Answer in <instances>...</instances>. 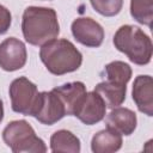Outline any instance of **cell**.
I'll return each mask as SVG.
<instances>
[{
	"label": "cell",
	"mask_w": 153,
	"mask_h": 153,
	"mask_svg": "<svg viewBox=\"0 0 153 153\" xmlns=\"http://www.w3.org/2000/svg\"><path fill=\"white\" fill-rule=\"evenodd\" d=\"M22 31L25 41L32 45H43L55 39L60 32V24L55 10L29 6L22 19Z\"/></svg>",
	"instance_id": "cell-1"
},
{
	"label": "cell",
	"mask_w": 153,
	"mask_h": 153,
	"mask_svg": "<svg viewBox=\"0 0 153 153\" xmlns=\"http://www.w3.org/2000/svg\"><path fill=\"white\" fill-rule=\"evenodd\" d=\"M39 57L47 69L54 75H63L79 69L82 55L75 45L65 38L51 39L41 45Z\"/></svg>",
	"instance_id": "cell-2"
},
{
	"label": "cell",
	"mask_w": 153,
	"mask_h": 153,
	"mask_svg": "<svg viewBox=\"0 0 153 153\" xmlns=\"http://www.w3.org/2000/svg\"><path fill=\"white\" fill-rule=\"evenodd\" d=\"M114 45L135 65L143 66L151 62L153 50L152 41L137 26L122 25L114 36Z\"/></svg>",
	"instance_id": "cell-3"
},
{
	"label": "cell",
	"mask_w": 153,
	"mask_h": 153,
	"mask_svg": "<svg viewBox=\"0 0 153 153\" xmlns=\"http://www.w3.org/2000/svg\"><path fill=\"white\" fill-rule=\"evenodd\" d=\"M2 140L14 153H43L47 151L44 141L36 135L33 128L25 120L10 122L2 130Z\"/></svg>",
	"instance_id": "cell-4"
},
{
	"label": "cell",
	"mask_w": 153,
	"mask_h": 153,
	"mask_svg": "<svg viewBox=\"0 0 153 153\" xmlns=\"http://www.w3.org/2000/svg\"><path fill=\"white\" fill-rule=\"evenodd\" d=\"M10 98L11 108L14 112L32 116L35 115L41 92H38L37 86L25 76H19L14 79L10 85Z\"/></svg>",
	"instance_id": "cell-5"
},
{
	"label": "cell",
	"mask_w": 153,
	"mask_h": 153,
	"mask_svg": "<svg viewBox=\"0 0 153 153\" xmlns=\"http://www.w3.org/2000/svg\"><path fill=\"white\" fill-rule=\"evenodd\" d=\"M72 33L76 42L88 48H98L104 41L103 26L90 17L76 18L72 23Z\"/></svg>",
	"instance_id": "cell-6"
},
{
	"label": "cell",
	"mask_w": 153,
	"mask_h": 153,
	"mask_svg": "<svg viewBox=\"0 0 153 153\" xmlns=\"http://www.w3.org/2000/svg\"><path fill=\"white\" fill-rule=\"evenodd\" d=\"M25 44L16 38L8 37L0 43V67L6 72H14L23 68L26 63Z\"/></svg>",
	"instance_id": "cell-7"
},
{
	"label": "cell",
	"mask_w": 153,
	"mask_h": 153,
	"mask_svg": "<svg viewBox=\"0 0 153 153\" xmlns=\"http://www.w3.org/2000/svg\"><path fill=\"white\" fill-rule=\"evenodd\" d=\"M106 105L103 98L96 92H86L81 102L79 103L78 108L74 111L76 118H79L84 124L92 126L100 122L105 117Z\"/></svg>",
	"instance_id": "cell-8"
},
{
	"label": "cell",
	"mask_w": 153,
	"mask_h": 153,
	"mask_svg": "<svg viewBox=\"0 0 153 153\" xmlns=\"http://www.w3.org/2000/svg\"><path fill=\"white\" fill-rule=\"evenodd\" d=\"M65 116H66V109L62 102L60 100V98L56 96V93L53 90L49 92L47 91L41 92L38 106L33 117L43 124L51 126Z\"/></svg>",
	"instance_id": "cell-9"
},
{
	"label": "cell",
	"mask_w": 153,
	"mask_h": 153,
	"mask_svg": "<svg viewBox=\"0 0 153 153\" xmlns=\"http://www.w3.org/2000/svg\"><path fill=\"white\" fill-rule=\"evenodd\" d=\"M133 100L140 112L153 116V80L151 75H137L133 84Z\"/></svg>",
	"instance_id": "cell-10"
},
{
	"label": "cell",
	"mask_w": 153,
	"mask_h": 153,
	"mask_svg": "<svg viewBox=\"0 0 153 153\" xmlns=\"http://www.w3.org/2000/svg\"><path fill=\"white\" fill-rule=\"evenodd\" d=\"M106 127L114 129L115 131L120 133L121 135H130L136 129L137 118L133 110L128 108L116 106L114 108L105 120Z\"/></svg>",
	"instance_id": "cell-11"
},
{
	"label": "cell",
	"mask_w": 153,
	"mask_h": 153,
	"mask_svg": "<svg viewBox=\"0 0 153 153\" xmlns=\"http://www.w3.org/2000/svg\"><path fill=\"white\" fill-rule=\"evenodd\" d=\"M66 109V116H73L79 103L86 94V86L81 81H72L53 88Z\"/></svg>",
	"instance_id": "cell-12"
},
{
	"label": "cell",
	"mask_w": 153,
	"mask_h": 153,
	"mask_svg": "<svg viewBox=\"0 0 153 153\" xmlns=\"http://www.w3.org/2000/svg\"><path fill=\"white\" fill-rule=\"evenodd\" d=\"M94 91L103 98L106 108L114 109L116 106L122 105L126 99L127 85L121 82H115L111 80H103L97 84Z\"/></svg>",
	"instance_id": "cell-13"
},
{
	"label": "cell",
	"mask_w": 153,
	"mask_h": 153,
	"mask_svg": "<svg viewBox=\"0 0 153 153\" xmlns=\"http://www.w3.org/2000/svg\"><path fill=\"white\" fill-rule=\"evenodd\" d=\"M122 147V135L111 128L96 133L91 140V149L94 153H112Z\"/></svg>",
	"instance_id": "cell-14"
},
{
	"label": "cell",
	"mask_w": 153,
	"mask_h": 153,
	"mask_svg": "<svg viewBox=\"0 0 153 153\" xmlns=\"http://www.w3.org/2000/svg\"><path fill=\"white\" fill-rule=\"evenodd\" d=\"M50 149L53 152L79 153L81 149L80 140L72 131L66 129L56 130L50 137Z\"/></svg>",
	"instance_id": "cell-15"
},
{
	"label": "cell",
	"mask_w": 153,
	"mask_h": 153,
	"mask_svg": "<svg viewBox=\"0 0 153 153\" xmlns=\"http://www.w3.org/2000/svg\"><path fill=\"white\" fill-rule=\"evenodd\" d=\"M102 76L104 80H111L127 85L131 78V68L123 61H112L104 67Z\"/></svg>",
	"instance_id": "cell-16"
},
{
	"label": "cell",
	"mask_w": 153,
	"mask_h": 153,
	"mask_svg": "<svg viewBox=\"0 0 153 153\" xmlns=\"http://www.w3.org/2000/svg\"><path fill=\"white\" fill-rule=\"evenodd\" d=\"M130 14L137 23L151 27L153 20V0H130Z\"/></svg>",
	"instance_id": "cell-17"
},
{
	"label": "cell",
	"mask_w": 153,
	"mask_h": 153,
	"mask_svg": "<svg viewBox=\"0 0 153 153\" xmlns=\"http://www.w3.org/2000/svg\"><path fill=\"white\" fill-rule=\"evenodd\" d=\"M96 12L104 17H114L118 14L123 6V0H90Z\"/></svg>",
	"instance_id": "cell-18"
},
{
	"label": "cell",
	"mask_w": 153,
	"mask_h": 153,
	"mask_svg": "<svg viewBox=\"0 0 153 153\" xmlns=\"http://www.w3.org/2000/svg\"><path fill=\"white\" fill-rule=\"evenodd\" d=\"M12 23V16L11 12L0 4V35H4L7 32Z\"/></svg>",
	"instance_id": "cell-19"
},
{
	"label": "cell",
	"mask_w": 153,
	"mask_h": 153,
	"mask_svg": "<svg viewBox=\"0 0 153 153\" xmlns=\"http://www.w3.org/2000/svg\"><path fill=\"white\" fill-rule=\"evenodd\" d=\"M4 118V104H2V100L0 99V123Z\"/></svg>",
	"instance_id": "cell-20"
}]
</instances>
